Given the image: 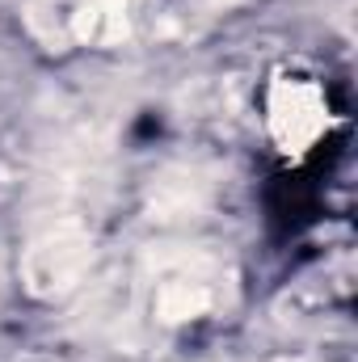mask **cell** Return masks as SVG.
Listing matches in <instances>:
<instances>
[{
    "label": "cell",
    "instance_id": "1",
    "mask_svg": "<svg viewBox=\"0 0 358 362\" xmlns=\"http://www.w3.org/2000/svg\"><path fill=\"white\" fill-rule=\"evenodd\" d=\"M262 110H266V131L274 139V148L291 160L308 156L333 131V105L312 76L274 72L266 81Z\"/></svg>",
    "mask_w": 358,
    "mask_h": 362
},
{
    "label": "cell",
    "instance_id": "2",
    "mask_svg": "<svg viewBox=\"0 0 358 362\" xmlns=\"http://www.w3.org/2000/svg\"><path fill=\"white\" fill-rule=\"evenodd\" d=\"M93 262V236L81 223H59L42 232L25 253H21V282L38 299H55L72 291Z\"/></svg>",
    "mask_w": 358,
    "mask_h": 362
},
{
    "label": "cell",
    "instance_id": "3",
    "mask_svg": "<svg viewBox=\"0 0 358 362\" xmlns=\"http://www.w3.org/2000/svg\"><path fill=\"white\" fill-rule=\"evenodd\" d=\"M135 0H81L72 13V38L81 47H118L131 34Z\"/></svg>",
    "mask_w": 358,
    "mask_h": 362
},
{
    "label": "cell",
    "instance_id": "4",
    "mask_svg": "<svg viewBox=\"0 0 358 362\" xmlns=\"http://www.w3.org/2000/svg\"><path fill=\"white\" fill-rule=\"evenodd\" d=\"M211 312V291L202 282H185V278H173L156 291V316L165 325H185V320H198Z\"/></svg>",
    "mask_w": 358,
    "mask_h": 362
}]
</instances>
